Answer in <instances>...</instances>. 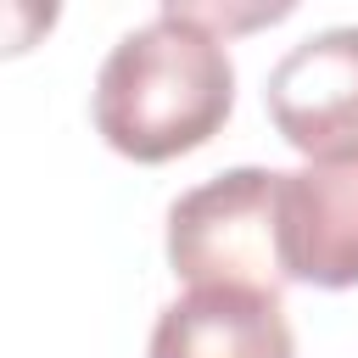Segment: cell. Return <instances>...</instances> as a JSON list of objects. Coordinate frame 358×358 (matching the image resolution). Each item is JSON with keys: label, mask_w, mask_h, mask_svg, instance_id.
<instances>
[{"label": "cell", "mask_w": 358, "mask_h": 358, "mask_svg": "<svg viewBox=\"0 0 358 358\" xmlns=\"http://www.w3.org/2000/svg\"><path fill=\"white\" fill-rule=\"evenodd\" d=\"M168 263L190 291H285L280 173L229 168L168 207Z\"/></svg>", "instance_id": "7a4b0ae2"}, {"label": "cell", "mask_w": 358, "mask_h": 358, "mask_svg": "<svg viewBox=\"0 0 358 358\" xmlns=\"http://www.w3.org/2000/svg\"><path fill=\"white\" fill-rule=\"evenodd\" d=\"M151 358H296L280 296L190 291L157 313Z\"/></svg>", "instance_id": "5b68a950"}, {"label": "cell", "mask_w": 358, "mask_h": 358, "mask_svg": "<svg viewBox=\"0 0 358 358\" xmlns=\"http://www.w3.org/2000/svg\"><path fill=\"white\" fill-rule=\"evenodd\" d=\"M280 263L319 291L358 285V157L280 173Z\"/></svg>", "instance_id": "277c9868"}, {"label": "cell", "mask_w": 358, "mask_h": 358, "mask_svg": "<svg viewBox=\"0 0 358 358\" xmlns=\"http://www.w3.org/2000/svg\"><path fill=\"white\" fill-rule=\"evenodd\" d=\"M235 106L224 34L201 28L179 0L123 34L95 78V129L129 162H173L207 145Z\"/></svg>", "instance_id": "6da1fadb"}, {"label": "cell", "mask_w": 358, "mask_h": 358, "mask_svg": "<svg viewBox=\"0 0 358 358\" xmlns=\"http://www.w3.org/2000/svg\"><path fill=\"white\" fill-rule=\"evenodd\" d=\"M50 22H56V6H22V0H6V6H0V56L28 50L39 34H50Z\"/></svg>", "instance_id": "8992f818"}, {"label": "cell", "mask_w": 358, "mask_h": 358, "mask_svg": "<svg viewBox=\"0 0 358 358\" xmlns=\"http://www.w3.org/2000/svg\"><path fill=\"white\" fill-rule=\"evenodd\" d=\"M268 117L308 162L358 157V28H324L291 45L268 73Z\"/></svg>", "instance_id": "3957f363"}]
</instances>
